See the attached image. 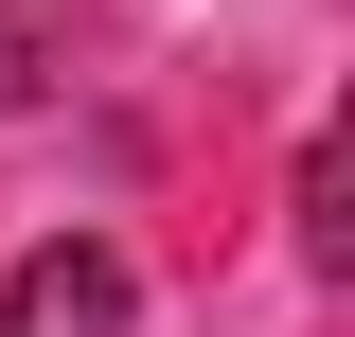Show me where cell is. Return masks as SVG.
<instances>
[{
	"label": "cell",
	"mask_w": 355,
	"mask_h": 337,
	"mask_svg": "<svg viewBox=\"0 0 355 337\" xmlns=\"http://www.w3.org/2000/svg\"><path fill=\"white\" fill-rule=\"evenodd\" d=\"M125 320H142V266L107 231H36L0 266V337H125Z\"/></svg>",
	"instance_id": "cell-1"
},
{
	"label": "cell",
	"mask_w": 355,
	"mask_h": 337,
	"mask_svg": "<svg viewBox=\"0 0 355 337\" xmlns=\"http://www.w3.org/2000/svg\"><path fill=\"white\" fill-rule=\"evenodd\" d=\"M53 71H71V0H0V125L36 107Z\"/></svg>",
	"instance_id": "cell-2"
}]
</instances>
